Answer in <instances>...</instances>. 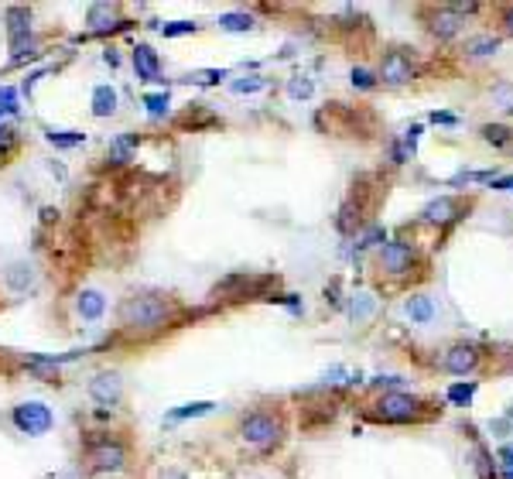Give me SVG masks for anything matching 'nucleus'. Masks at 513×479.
Listing matches in <instances>:
<instances>
[{
  "instance_id": "nucleus-15",
  "label": "nucleus",
  "mask_w": 513,
  "mask_h": 479,
  "mask_svg": "<svg viewBox=\"0 0 513 479\" xmlns=\"http://www.w3.org/2000/svg\"><path fill=\"white\" fill-rule=\"evenodd\" d=\"M404 315H408L410 322H417V325H428L435 318V301L428 294H410L408 301H404Z\"/></svg>"
},
{
  "instance_id": "nucleus-12",
  "label": "nucleus",
  "mask_w": 513,
  "mask_h": 479,
  "mask_svg": "<svg viewBox=\"0 0 513 479\" xmlns=\"http://www.w3.org/2000/svg\"><path fill=\"white\" fill-rule=\"evenodd\" d=\"M134 69H137V76L144 83H158L161 79V59H158V52L151 45H137L134 48Z\"/></svg>"
},
{
  "instance_id": "nucleus-8",
  "label": "nucleus",
  "mask_w": 513,
  "mask_h": 479,
  "mask_svg": "<svg viewBox=\"0 0 513 479\" xmlns=\"http://www.w3.org/2000/svg\"><path fill=\"white\" fill-rule=\"evenodd\" d=\"M380 267H384L390 278L410 274V267H414V247L401 243V240H390V243H384V250H380Z\"/></svg>"
},
{
  "instance_id": "nucleus-4",
  "label": "nucleus",
  "mask_w": 513,
  "mask_h": 479,
  "mask_svg": "<svg viewBox=\"0 0 513 479\" xmlns=\"http://www.w3.org/2000/svg\"><path fill=\"white\" fill-rule=\"evenodd\" d=\"M7 34H10V52H14V62H21L24 55H34L31 48V14L24 7H10L7 10Z\"/></svg>"
},
{
  "instance_id": "nucleus-25",
  "label": "nucleus",
  "mask_w": 513,
  "mask_h": 479,
  "mask_svg": "<svg viewBox=\"0 0 513 479\" xmlns=\"http://www.w3.org/2000/svg\"><path fill=\"white\" fill-rule=\"evenodd\" d=\"M335 226H339V233H356V230H359V205H353V202L342 205Z\"/></svg>"
},
{
  "instance_id": "nucleus-5",
  "label": "nucleus",
  "mask_w": 513,
  "mask_h": 479,
  "mask_svg": "<svg viewBox=\"0 0 513 479\" xmlns=\"http://www.w3.org/2000/svg\"><path fill=\"white\" fill-rule=\"evenodd\" d=\"M14 425H17L24 435H45V431L55 425V418H52V411H48L41 400H24V404L14 407Z\"/></svg>"
},
{
  "instance_id": "nucleus-42",
  "label": "nucleus",
  "mask_w": 513,
  "mask_h": 479,
  "mask_svg": "<svg viewBox=\"0 0 513 479\" xmlns=\"http://www.w3.org/2000/svg\"><path fill=\"white\" fill-rule=\"evenodd\" d=\"M510 192H513V185H510Z\"/></svg>"
},
{
  "instance_id": "nucleus-31",
  "label": "nucleus",
  "mask_w": 513,
  "mask_h": 479,
  "mask_svg": "<svg viewBox=\"0 0 513 479\" xmlns=\"http://www.w3.org/2000/svg\"><path fill=\"white\" fill-rule=\"evenodd\" d=\"M311 90H315V83H311L308 76H295V79L288 83V93H291V99H308V96H311Z\"/></svg>"
},
{
  "instance_id": "nucleus-3",
  "label": "nucleus",
  "mask_w": 513,
  "mask_h": 479,
  "mask_svg": "<svg viewBox=\"0 0 513 479\" xmlns=\"http://www.w3.org/2000/svg\"><path fill=\"white\" fill-rule=\"evenodd\" d=\"M421 400L410 397V394H384L377 400V411L373 418L377 421H390V425H408V421H417L421 418Z\"/></svg>"
},
{
  "instance_id": "nucleus-39",
  "label": "nucleus",
  "mask_w": 513,
  "mask_h": 479,
  "mask_svg": "<svg viewBox=\"0 0 513 479\" xmlns=\"http://www.w3.org/2000/svg\"><path fill=\"white\" fill-rule=\"evenodd\" d=\"M431 120H435V123H455L452 113H431Z\"/></svg>"
},
{
  "instance_id": "nucleus-37",
  "label": "nucleus",
  "mask_w": 513,
  "mask_h": 479,
  "mask_svg": "<svg viewBox=\"0 0 513 479\" xmlns=\"http://www.w3.org/2000/svg\"><path fill=\"white\" fill-rule=\"evenodd\" d=\"M14 144V127H7V123H0V151H7Z\"/></svg>"
},
{
  "instance_id": "nucleus-11",
  "label": "nucleus",
  "mask_w": 513,
  "mask_h": 479,
  "mask_svg": "<svg viewBox=\"0 0 513 479\" xmlns=\"http://www.w3.org/2000/svg\"><path fill=\"white\" fill-rule=\"evenodd\" d=\"M90 397L100 404V407H113V404H120V397H123V380H120V374H96L93 380H90Z\"/></svg>"
},
{
  "instance_id": "nucleus-9",
  "label": "nucleus",
  "mask_w": 513,
  "mask_h": 479,
  "mask_svg": "<svg viewBox=\"0 0 513 479\" xmlns=\"http://www.w3.org/2000/svg\"><path fill=\"white\" fill-rule=\"evenodd\" d=\"M428 223H438V226H448V223H455L459 216H465V202L462 198H455V195H438V198H431L428 205H424V212H421Z\"/></svg>"
},
{
  "instance_id": "nucleus-14",
  "label": "nucleus",
  "mask_w": 513,
  "mask_h": 479,
  "mask_svg": "<svg viewBox=\"0 0 513 479\" xmlns=\"http://www.w3.org/2000/svg\"><path fill=\"white\" fill-rule=\"evenodd\" d=\"M462 14H455L452 7H441L438 14H435V21H431V31L438 34V38H455L459 31H462Z\"/></svg>"
},
{
  "instance_id": "nucleus-33",
  "label": "nucleus",
  "mask_w": 513,
  "mask_h": 479,
  "mask_svg": "<svg viewBox=\"0 0 513 479\" xmlns=\"http://www.w3.org/2000/svg\"><path fill=\"white\" fill-rule=\"evenodd\" d=\"M353 86L356 90H373L377 86V76L370 69H353Z\"/></svg>"
},
{
  "instance_id": "nucleus-17",
  "label": "nucleus",
  "mask_w": 513,
  "mask_h": 479,
  "mask_svg": "<svg viewBox=\"0 0 513 479\" xmlns=\"http://www.w3.org/2000/svg\"><path fill=\"white\" fill-rule=\"evenodd\" d=\"M93 113H96V116L116 113V90H113V86H96V90H93Z\"/></svg>"
},
{
  "instance_id": "nucleus-36",
  "label": "nucleus",
  "mask_w": 513,
  "mask_h": 479,
  "mask_svg": "<svg viewBox=\"0 0 513 479\" xmlns=\"http://www.w3.org/2000/svg\"><path fill=\"white\" fill-rule=\"evenodd\" d=\"M380 240L387 243V236H384V230H380V226H373V230H370V233L363 236V243H359V247H373V243H380Z\"/></svg>"
},
{
  "instance_id": "nucleus-26",
  "label": "nucleus",
  "mask_w": 513,
  "mask_h": 479,
  "mask_svg": "<svg viewBox=\"0 0 513 479\" xmlns=\"http://www.w3.org/2000/svg\"><path fill=\"white\" fill-rule=\"evenodd\" d=\"M500 48V38H493V34H486V38H472L469 45H465V52L472 55V59H483V55H493Z\"/></svg>"
},
{
  "instance_id": "nucleus-21",
  "label": "nucleus",
  "mask_w": 513,
  "mask_h": 479,
  "mask_svg": "<svg viewBox=\"0 0 513 479\" xmlns=\"http://www.w3.org/2000/svg\"><path fill=\"white\" fill-rule=\"evenodd\" d=\"M113 17H116V7H113V3H93V7H90V28H93V31L109 28Z\"/></svg>"
},
{
  "instance_id": "nucleus-30",
  "label": "nucleus",
  "mask_w": 513,
  "mask_h": 479,
  "mask_svg": "<svg viewBox=\"0 0 513 479\" xmlns=\"http://www.w3.org/2000/svg\"><path fill=\"white\" fill-rule=\"evenodd\" d=\"M472 394H476V383H452L448 387V400L452 404H469Z\"/></svg>"
},
{
  "instance_id": "nucleus-23",
  "label": "nucleus",
  "mask_w": 513,
  "mask_h": 479,
  "mask_svg": "<svg viewBox=\"0 0 513 479\" xmlns=\"http://www.w3.org/2000/svg\"><path fill=\"white\" fill-rule=\"evenodd\" d=\"M219 28L229 31V34H240V31H250L253 28V17L250 14H222L219 17Z\"/></svg>"
},
{
  "instance_id": "nucleus-6",
  "label": "nucleus",
  "mask_w": 513,
  "mask_h": 479,
  "mask_svg": "<svg viewBox=\"0 0 513 479\" xmlns=\"http://www.w3.org/2000/svg\"><path fill=\"white\" fill-rule=\"evenodd\" d=\"M90 462H93L96 473H120V469L127 466V449H123L120 442L103 438V442H96V445L90 449Z\"/></svg>"
},
{
  "instance_id": "nucleus-19",
  "label": "nucleus",
  "mask_w": 513,
  "mask_h": 479,
  "mask_svg": "<svg viewBox=\"0 0 513 479\" xmlns=\"http://www.w3.org/2000/svg\"><path fill=\"white\" fill-rule=\"evenodd\" d=\"M483 141L493 144V147H507V144H513V130L503 127V123H486L483 127Z\"/></svg>"
},
{
  "instance_id": "nucleus-32",
  "label": "nucleus",
  "mask_w": 513,
  "mask_h": 479,
  "mask_svg": "<svg viewBox=\"0 0 513 479\" xmlns=\"http://www.w3.org/2000/svg\"><path fill=\"white\" fill-rule=\"evenodd\" d=\"M17 113V90L14 86H0V116Z\"/></svg>"
},
{
  "instance_id": "nucleus-27",
  "label": "nucleus",
  "mask_w": 513,
  "mask_h": 479,
  "mask_svg": "<svg viewBox=\"0 0 513 479\" xmlns=\"http://www.w3.org/2000/svg\"><path fill=\"white\" fill-rule=\"evenodd\" d=\"M264 86H267L264 76H243V79H236L229 90H233L236 96H250V93H257V90H264Z\"/></svg>"
},
{
  "instance_id": "nucleus-38",
  "label": "nucleus",
  "mask_w": 513,
  "mask_h": 479,
  "mask_svg": "<svg viewBox=\"0 0 513 479\" xmlns=\"http://www.w3.org/2000/svg\"><path fill=\"white\" fill-rule=\"evenodd\" d=\"M417 134H421V127H410L408 137H404V147H408L410 154H414V147H417Z\"/></svg>"
},
{
  "instance_id": "nucleus-2",
  "label": "nucleus",
  "mask_w": 513,
  "mask_h": 479,
  "mask_svg": "<svg viewBox=\"0 0 513 479\" xmlns=\"http://www.w3.org/2000/svg\"><path fill=\"white\" fill-rule=\"evenodd\" d=\"M240 435H243L250 445H257V449H274V445L281 442L284 428H281V421H278L274 414L253 411V414H247V418L240 421Z\"/></svg>"
},
{
  "instance_id": "nucleus-10",
  "label": "nucleus",
  "mask_w": 513,
  "mask_h": 479,
  "mask_svg": "<svg viewBox=\"0 0 513 479\" xmlns=\"http://www.w3.org/2000/svg\"><path fill=\"white\" fill-rule=\"evenodd\" d=\"M479 360H483L479 346H472V343H459V346H452V349L445 353V370L455 374V377H465V374H472V370L479 367Z\"/></svg>"
},
{
  "instance_id": "nucleus-22",
  "label": "nucleus",
  "mask_w": 513,
  "mask_h": 479,
  "mask_svg": "<svg viewBox=\"0 0 513 479\" xmlns=\"http://www.w3.org/2000/svg\"><path fill=\"white\" fill-rule=\"evenodd\" d=\"M45 137L55 147H79L86 141V134H79V130H45Z\"/></svg>"
},
{
  "instance_id": "nucleus-7",
  "label": "nucleus",
  "mask_w": 513,
  "mask_h": 479,
  "mask_svg": "<svg viewBox=\"0 0 513 479\" xmlns=\"http://www.w3.org/2000/svg\"><path fill=\"white\" fill-rule=\"evenodd\" d=\"M380 79L390 83V86H404L414 79V62L404 48H390L384 55V65H380Z\"/></svg>"
},
{
  "instance_id": "nucleus-34",
  "label": "nucleus",
  "mask_w": 513,
  "mask_h": 479,
  "mask_svg": "<svg viewBox=\"0 0 513 479\" xmlns=\"http://www.w3.org/2000/svg\"><path fill=\"white\" fill-rule=\"evenodd\" d=\"M192 79H196L199 86H209V83H219V79H226V72H222V69H202V72H196Z\"/></svg>"
},
{
  "instance_id": "nucleus-29",
  "label": "nucleus",
  "mask_w": 513,
  "mask_h": 479,
  "mask_svg": "<svg viewBox=\"0 0 513 479\" xmlns=\"http://www.w3.org/2000/svg\"><path fill=\"white\" fill-rule=\"evenodd\" d=\"M158 31H161L165 38H182V34H192L196 24H192V21H171V24H158Z\"/></svg>"
},
{
  "instance_id": "nucleus-16",
  "label": "nucleus",
  "mask_w": 513,
  "mask_h": 479,
  "mask_svg": "<svg viewBox=\"0 0 513 479\" xmlns=\"http://www.w3.org/2000/svg\"><path fill=\"white\" fill-rule=\"evenodd\" d=\"M3 278L14 291H28V287H34V267L31 264H10Z\"/></svg>"
},
{
  "instance_id": "nucleus-35",
  "label": "nucleus",
  "mask_w": 513,
  "mask_h": 479,
  "mask_svg": "<svg viewBox=\"0 0 513 479\" xmlns=\"http://www.w3.org/2000/svg\"><path fill=\"white\" fill-rule=\"evenodd\" d=\"M500 462H503V476L513 479V442L500 449Z\"/></svg>"
},
{
  "instance_id": "nucleus-28",
  "label": "nucleus",
  "mask_w": 513,
  "mask_h": 479,
  "mask_svg": "<svg viewBox=\"0 0 513 479\" xmlns=\"http://www.w3.org/2000/svg\"><path fill=\"white\" fill-rule=\"evenodd\" d=\"M144 106H147L151 116H165L168 106H171V99H168V93H147L144 96Z\"/></svg>"
},
{
  "instance_id": "nucleus-1",
  "label": "nucleus",
  "mask_w": 513,
  "mask_h": 479,
  "mask_svg": "<svg viewBox=\"0 0 513 479\" xmlns=\"http://www.w3.org/2000/svg\"><path fill=\"white\" fill-rule=\"evenodd\" d=\"M168 301L158 294H134L120 305V322L130 332H154L168 322Z\"/></svg>"
},
{
  "instance_id": "nucleus-18",
  "label": "nucleus",
  "mask_w": 513,
  "mask_h": 479,
  "mask_svg": "<svg viewBox=\"0 0 513 479\" xmlns=\"http://www.w3.org/2000/svg\"><path fill=\"white\" fill-rule=\"evenodd\" d=\"M216 404L212 400H196V404H182V407H175V411H168V421H185V418H202L209 414Z\"/></svg>"
},
{
  "instance_id": "nucleus-13",
  "label": "nucleus",
  "mask_w": 513,
  "mask_h": 479,
  "mask_svg": "<svg viewBox=\"0 0 513 479\" xmlns=\"http://www.w3.org/2000/svg\"><path fill=\"white\" fill-rule=\"evenodd\" d=\"M76 312H79L86 322H96L103 312H106V298H103V291H96V287L79 291V298H76Z\"/></svg>"
},
{
  "instance_id": "nucleus-20",
  "label": "nucleus",
  "mask_w": 513,
  "mask_h": 479,
  "mask_svg": "<svg viewBox=\"0 0 513 479\" xmlns=\"http://www.w3.org/2000/svg\"><path fill=\"white\" fill-rule=\"evenodd\" d=\"M377 312V298L373 294H353V305H349V315L356 322H366L370 315Z\"/></svg>"
},
{
  "instance_id": "nucleus-24",
  "label": "nucleus",
  "mask_w": 513,
  "mask_h": 479,
  "mask_svg": "<svg viewBox=\"0 0 513 479\" xmlns=\"http://www.w3.org/2000/svg\"><path fill=\"white\" fill-rule=\"evenodd\" d=\"M134 144H137V137H130V134L116 137V141L109 144V161H116V165L130 161V151H134Z\"/></svg>"
},
{
  "instance_id": "nucleus-41",
  "label": "nucleus",
  "mask_w": 513,
  "mask_h": 479,
  "mask_svg": "<svg viewBox=\"0 0 513 479\" xmlns=\"http://www.w3.org/2000/svg\"><path fill=\"white\" fill-rule=\"evenodd\" d=\"M510 113H513V106H510Z\"/></svg>"
},
{
  "instance_id": "nucleus-40",
  "label": "nucleus",
  "mask_w": 513,
  "mask_h": 479,
  "mask_svg": "<svg viewBox=\"0 0 513 479\" xmlns=\"http://www.w3.org/2000/svg\"><path fill=\"white\" fill-rule=\"evenodd\" d=\"M503 28H507V34H513V7L503 14Z\"/></svg>"
}]
</instances>
